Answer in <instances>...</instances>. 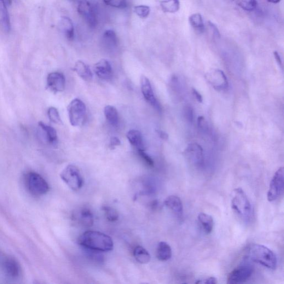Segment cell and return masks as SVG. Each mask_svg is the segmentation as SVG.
<instances>
[{"mask_svg":"<svg viewBox=\"0 0 284 284\" xmlns=\"http://www.w3.org/2000/svg\"><path fill=\"white\" fill-rule=\"evenodd\" d=\"M78 242L85 249L100 252H110L113 249L111 237L98 231H86L79 237Z\"/></svg>","mask_w":284,"mask_h":284,"instance_id":"1","label":"cell"},{"mask_svg":"<svg viewBox=\"0 0 284 284\" xmlns=\"http://www.w3.org/2000/svg\"><path fill=\"white\" fill-rule=\"evenodd\" d=\"M248 257L254 262L270 269H275L277 265L276 255L268 247L260 245H252L248 249Z\"/></svg>","mask_w":284,"mask_h":284,"instance_id":"2","label":"cell"},{"mask_svg":"<svg viewBox=\"0 0 284 284\" xmlns=\"http://www.w3.org/2000/svg\"><path fill=\"white\" fill-rule=\"evenodd\" d=\"M231 208L243 221L250 222L253 216V207L248 196L241 188L234 189L231 195Z\"/></svg>","mask_w":284,"mask_h":284,"instance_id":"3","label":"cell"},{"mask_svg":"<svg viewBox=\"0 0 284 284\" xmlns=\"http://www.w3.org/2000/svg\"><path fill=\"white\" fill-rule=\"evenodd\" d=\"M26 187L33 195H44L48 193L50 187L47 181L38 173L29 172L25 176Z\"/></svg>","mask_w":284,"mask_h":284,"instance_id":"4","label":"cell"},{"mask_svg":"<svg viewBox=\"0 0 284 284\" xmlns=\"http://www.w3.org/2000/svg\"><path fill=\"white\" fill-rule=\"evenodd\" d=\"M62 180L73 191H78L83 187L84 178L78 168L73 165H68L60 174Z\"/></svg>","mask_w":284,"mask_h":284,"instance_id":"5","label":"cell"},{"mask_svg":"<svg viewBox=\"0 0 284 284\" xmlns=\"http://www.w3.org/2000/svg\"><path fill=\"white\" fill-rule=\"evenodd\" d=\"M67 111L69 121L72 126L79 127L84 124L86 117V107L82 101L75 98L69 104Z\"/></svg>","mask_w":284,"mask_h":284,"instance_id":"6","label":"cell"},{"mask_svg":"<svg viewBox=\"0 0 284 284\" xmlns=\"http://www.w3.org/2000/svg\"><path fill=\"white\" fill-rule=\"evenodd\" d=\"M284 183V169L281 167L272 177L268 192V200L274 201L279 198L283 193Z\"/></svg>","mask_w":284,"mask_h":284,"instance_id":"7","label":"cell"},{"mask_svg":"<svg viewBox=\"0 0 284 284\" xmlns=\"http://www.w3.org/2000/svg\"><path fill=\"white\" fill-rule=\"evenodd\" d=\"M253 266L245 262L237 266L231 271L228 277V283H241L247 281L253 273Z\"/></svg>","mask_w":284,"mask_h":284,"instance_id":"8","label":"cell"},{"mask_svg":"<svg viewBox=\"0 0 284 284\" xmlns=\"http://www.w3.org/2000/svg\"><path fill=\"white\" fill-rule=\"evenodd\" d=\"M78 14L92 28L97 26L98 21L95 9L88 0H81L77 7Z\"/></svg>","mask_w":284,"mask_h":284,"instance_id":"9","label":"cell"},{"mask_svg":"<svg viewBox=\"0 0 284 284\" xmlns=\"http://www.w3.org/2000/svg\"><path fill=\"white\" fill-rule=\"evenodd\" d=\"M208 82L213 88L219 91L227 90L229 87L228 80L225 73L220 69H214L206 75Z\"/></svg>","mask_w":284,"mask_h":284,"instance_id":"10","label":"cell"},{"mask_svg":"<svg viewBox=\"0 0 284 284\" xmlns=\"http://www.w3.org/2000/svg\"><path fill=\"white\" fill-rule=\"evenodd\" d=\"M185 154L188 160L196 167H202L205 165L204 150L197 143H191L185 150Z\"/></svg>","mask_w":284,"mask_h":284,"instance_id":"11","label":"cell"},{"mask_svg":"<svg viewBox=\"0 0 284 284\" xmlns=\"http://www.w3.org/2000/svg\"><path fill=\"white\" fill-rule=\"evenodd\" d=\"M141 88L145 100L152 106L156 111H161V107L157 100L155 97L151 84L149 79L146 76H143L141 79Z\"/></svg>","mask_w":284,"mask_h":284,"instance_id":"12","label":"cell"},{"mask_svg":"<svg viewBox=\"0 0 284 284\" xmlns=\"http://www.w3.org/2000/svg\"><path fill=\"white\" fill-rule=\"evenodd\" d=\"M38 135L40 140L52 146L57 143L58 137L55 129L43 121H39L38 124Z\"/></svg>","mask_w":284,"mask_h":284,"instance_id":"13","label":"cell"},{"mask_svg":"<svg viewBox=\"0 0 284 284\" xmlns=\"http://www.w3.org/2000/svg\"><path fill=\"white\" fill-rule=\"evenodd\" d=\"M66 79L62 73H50L47 78V89L52 92H61L65 90Z\"/></svg>","mask_w":284,"mask_h":284,"instance_id":"14","label":"cell"},{"mask_svg":"<svg viewBox=\"0 0 284 284\" xmlns=\"http://www.w3.org/2000/svg\"><path fill=\"white\" fill-rule=\"evenodd\" d=\"M73 218L85 227H91L94 223V214L90 209L87 207L80 208L74 214Z\"/></svg>","mask_w":284,"mask_h":284,"instance_id":"15","label":"cell"},{"mask_svg":"<svg viewBox=\"0 0 284 284\" xmlns=\"http://www.w3.org/2000/svg\"><path fill=\"white\" fill-rule=\"evenodd\" d=\"M94 71L97 76L103 80H109L113 75L112 68L106 60L98 61L94 66Z\"/></svg>","mask_w":284,"mask_h":284,"instance_id":"16","label":"cell"},{"mask_svg":"<svg viewBox=\"0 0 284 284\" xmlns=\"http://www.w3.org/2000/svg\"><path fill=\"white\" fill-rule=\"evenodd\" d=\"M165 205L169 208L179 219L183 216V206L181 199L176 195H171L166 198Z\"/></svg>","mask_w":284,"mask_h":284,"instance_id":"17","label":"cell"},{"mask_svg":"<svg viewBox=\"0 0 284 284\" xmlns=\"http://www.w3.org/2000/svg\"><path fill=\"white\" fill-rule=\"evenodd\" d=\"M127 138L137 152L145 150L143 136L140 131L136 130H130L127 133Z\"/></svg>","mask_w":284,"mask_h":284,"instance_id":"18","label":"cell"},{"mask_svg":"<svg viewBox=\"0 0 284 284\" xmlns=\"http://www.w3.org/2000/svg\"><path fill=\"white\" fill-rule=\"evenodd\" d=\"M4 268L6 274L10 277L16 278L21 274V267L17 261L13 258H8L5 260Z\"/></svg>","mask_w":284,"mask_h":284,"instance_id":"19","label":"cell"},{"mask_svg":"<svg viewBox=\"0 0 284 284\" xmlns=\"http://www.w3.org/2000/svg\"><path fill=\"white\" fill-rule=\"evenodd\" d=\"M73 70L86 82H90L92 79L93 74L89 66L83 61H78L75 63Z\"/></svg>","mask_w":284,"mask_h":284,"instance_id":"20","label":"cell"},{"mask_svg":"<svg viewBox=\"0 0 284 284\" xmlns=\"http://www.w3.org/2000/svg\"><path fill=\"white\" fill-rule=\"evenodd\" d=\"M61 31L69 40L74 38V30L72 20L67 17H62L60 22Z\"/></svg>","mask_w":284,"mask_h":284,"instance_id":"21","label":"cell"},{"mask_svg":"<svg viewBox=\"0 0 284 284\" xmlns=\"http://www.w3.org/2000/svg\"><path fill=\"white\" fill-rule=\"evenodd\" d=\"M0 26L5 32L11 30L10 16L4 0H0Z\"/></svg>","mask_w":284,"mask_h":284,"instance_id":"22","label":"cell"},{"mask_svg":"<svg viewBox=\"0 0 284 284\" xmlns=\"http://www.w3.org/2000/svg\"><path fill=\"white\" fill-rule=\"evenodd\" d=\"M156 257L161 261L166 262L170 260L172 256V251L171 246L165 241L159 243L157 249H156Z\"/></svg>","mask_w":284,"mask_h":284,"instance_id":"23","label":"cell"},{"mask_svg":"<svg viewBox=\"0 0 284 284\" xmlns=\"http://www.w3.org/2000/svg\"><path fill=\"white\" fill-rule=\"evenodd\" d=\"M198 219L202 229L207 234L212 232L214 227V220L213 217L209 214L200 213L199 214Z\"/></svg>","mask_w":284,"mask_h":284,"instance_id":"24","label":"cell"},{"mask_svg":"<svg viewBox=\"0 0 284 284\" xmlns=\"http://www.w3.org/2000/svg\"><path fill=\"white\" fill-rule=\"evenodd\" d=\"M104 113L108 123L113 127H116L119 123L117 110L112 106H107L104 108Z\"/></svg>","mask_w":284,"mask_h":284,"instance_id":"25","label":"cell"},{"mask_svg":"<svg viewBox=\"0 0 284 284\" xmlns=\"http://www.w3.org/2000/svg\"><path fill=\"white\" fill-rule=\"evenodd\" d=\"M133 256L139 263L146 264L150 262L151 257L146 249L137 246L133 251Z\"/></svg>","mask_w":284,"mask_h":284,"instance_id":"26","label":"cell"},{"mask_svg":"<svg viewBox=\"0 0 284 284\" xmlns=\"http://www.w3.org/2000/svg\"><path fill=\"white\" fill-rule=\"evenodd\" d=\"M103 42L109 49H113L117 47L118 45V38L116 33L112 30L105 31L102 36Z\"/></svg>","mask_w":284,"mask_h":284,"instance_id":"27","label":"cell"},{"mask_svg":"<svg viewBox=\"0 0 284 284\" xmlns=\"http://www.w3.org/2000/svg\"><path fill=\"white\" fill-rule=\"evenodd\" d=\"M160 7L165 13L174 14L180 9L179 0H163L160 2Z\"/></svg>","mask_w":284,"mask_h":284,"instance_id":"28","label":"cell"},{"mask_svg":"<svg viewBox=\"0 0 284 284\" xmlns=\"http://www.w3.org/2000/svg\"><path fill=\"white\" fill-rule=\"evenodd\" d=\"M190 24L195 30L202 32L205 30V24L202 17L200 14H193L189 17Z\"/></svg>","mask_w":284,"mask_h":284,"instance_id":"29","label":"cell"},{"mask_svg":"<svg viewBox=\"0 0 284 284\" xmlns=\"http://www.w3.org/2000/svg\"><path fill=\"white\" fill-rule=\"evenodd\" d=\"M102 210L108 221L115 222L118 220V213L114 208L111 207L104 206L102 208Z\"/></svg>","mask_w":284,"mask_h":284,"instance_id":"30","label":"cell"},{"mask_svg":"<svg viewBox=\"0 0 284 284\" xmlns=\"http://www.w3.org/2000/svg\"><path fill=\"white\" fill-rule=\"evenodd\" d=\"M237 5L242 10L247 11H252L257 7V0H237Z\"/></svg>","mask_w":284,"mask_h":284,"instance_id":"31","label":"cell"},{"mask_svg":"<svg viewBox=\"0 0 284 284\" xmlns=\"http://www.w3.org/2000/svg\"><path fill=\"white\" fill-rule=\"evenodd\" d=\"M48 115L50 120L52 123L57 125L62 124L59 112L55 107H50L48 111Z\"/></svg>","mask_w":284,"mask_h":284,"instance_id":"32","label":"cell"},{"mask_svg":"<svg viewBox=\"0 0 284 284\" xmlns=\"http://www.w3.org/2000/svg\"><path fill=\"white\" fill-rule=\"evenodd\" d=\"M135 13L142 19H146L150 12V9L148 6H137L134 8Z\"/></svg>","mask_w":284,"mask_h":284,"instance_id":"33","label":"cell"},{"mask_svg":"<svg viewBox=\"0 0 284 284\" xmlns=\"http://www.w3.org/2000/svg\"><path fill=\"white\" fill-rule=\"evenodd\" d=\"M104 4L109 7L117 9H125L127 7V0H103Z\"/></svg>","mask_w":284,"mask_h":284,"instance_id":"34","label":"cell"},{"mask_svg":"<svg viewBox=\"0 0 284 284\" xmlns=\"http://www.w3.org/2000/svg\"><path fill=\"white\" fill-rule=\"evenodd\" d=\"M138 154L140 156L145 164L149 167H153L154 165V160L146 152L145 150L138 151Z\"/></svg>","mask_w":284,"mask_h":284,"instance_id":"35","label":"cell"},{"mask_svg":"<svg viewBox=\"0 0 284 284\" xmlns=\"http://www.w3.org/2000/svg\"><path fill=\"white\" fill-rule=\"evenodd\" d=\"M185 117L187 118L189 123H192L193 120V111L192 108L187 107L184 110Z\"/></svg>","mask_w":284,"mask_h":284,"instance_id":"36","label":"cell"},{"mask_svg":"<svg viewBox=\"0 0 284 284\" xmlns=\"http://www.w3.org/2000/svg\"><path fill=\"white\" fill-rule=\"evenodd\" d=\"M195 283L199 284H216L218 283V281L216 277H210L204 279L198 280Z\"/></svg>","mask_w":284,"mask_h":284,"instance_id":"37","label":"cell"},{"mask_svg":"<svg viewBox=\"0 0 284 284\" xmlns=\"http://www.w3.org/2000/svg\"><path fill=\"white\" fill-rule=\"evenodd\" d=\"M198 125L199 128L202 131H206L208 129V124L204 117H199L198 119Z\"/></svg>","mask_w":284,"mask_h":284,"instance_id":"38","label":"cell"},{"mask_svg":"<svg viewBox=\"0 0 284 284\" xmlns=\"http://www.w3.org/2000/svg\"><path fill=\"white\" fill-rule=\"evenodd\" d=\"M121 144L119 139L117 137H112L110 140L109 147L112 149L120 146Z\"/></svg>","mask_w":284,"mask_h":284,"instance_id":"39","label":"cell"},{"mask_svg":"<svg viewBox=\"0 0 284 284\" xmlns=\"http://www.w3.org/2000/svg\"><path fill=\"white\" fill-rule=\"evenodd\" d=\"M208 25L211 27L214 36H216L217 38H220V34L217 27L211 21L208 22Z\"/></svg>","mask_w":284,"mask_h":284,"instance_id":"40","label":"cell"},{"mask_svg":"<svg viewBox=\"0 0 284 284\" xmlns=\"http://www.w3.org/2000/svg\"><path fill=\"white\" fill-rule=\"evenodd\" d=\"M193 94L196 98V100L198 101L199 103L202 102V97L199 93L195 89H193Z\"/></svg>","mask_w":284,"mask_h":284,"instance_id":"41","label":"cell"},{"mask_svg":"<svg viewBox=\"0 0 284 284\" xmlns=\"http://www.w3.org/2000/svg\"><path fill=\"white\" fill-rule=\"evenodd\" d=\"M274 56L275 60H276L277 62L278 63V64H279V65L280 66H281V68H282V60H281L280 56L279 55V53H278V52L277 51H274Z\"/></svg>","mask_w":284,"mask_h":284,"instance_id":"42","label":"cell"},{"mask_svg":"<svg viewBox=\"0 0 284 284\" xmlns=\"http://www.w3.org/2000/svg\"><path fill=\"white\" fill-rule=\"evenodd\" d=\"M158 135H159V136L162 138L164 139V140H167V139L168 138V135L166 134V133L163 131H158Z\"/></svg>","mask_w":284,"mask_h":284,"instance_id":"43","label":"cell"},{"mask_svg":"<svg viewBox=\"0 0 284 284\" xmlns=\"http://www.w3.org/2000/svg\"><path fill=\"white\" fill-rule=\"evenodd\" d=\"M267 1L272 4H278L281 2V0H267Z\"/></svg>","mask_w":284,"mask_h":284,"instance_id":"44","label":"cell"},{"mask_svg":"<svg viewBox=\"0 0 284 284\" xmlns=\"http://www.w3.org/2000/svg\"><path fill=\"white\" fill-rule=\"evenodd\" d=\"M7 2L9 5H11L12 3V0H7Z\"/></svg>","mask_w":284,"mask_h":284,"instance_id":"45","label":"cell"}]
</instances>
